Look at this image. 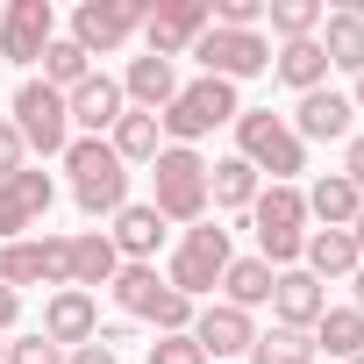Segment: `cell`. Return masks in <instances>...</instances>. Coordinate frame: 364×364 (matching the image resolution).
I'll list each match as a JSON object with an SVG mask.
<instances>
[{
	"mask_svg": "<svg viewBox=\"0 0 364 364\" xmlns=\"http://www.w3.org/2000/svg\"><path fill=\"white\" fill-rule=\"evenodd\" d=\"M236 157L243 164H257V178L272 171V186H293V178L307 171V143L286 129V114H272V107H243L236 114Z\"/></svg>",
	"mask_w": 364,
	"mask_h": 364,
	"instance_id": "cell-1",
	"label": "cell"
},
{
	"mask_svg": "<svg viewBox=\"0 0 364 364\" xmlns=\"http://www.w3.org/2000/svg\"><path fill=\"white\" fill-rule=\"evenodd\" d=\"M229 257H236V250H229V229H222V222H193V229H186V243L164 257V286H171L178 300H193V307H200V300L222 286Z\"/></svg>",
	"mask_w": 364,
	"mask_h": 364,
	"instance_id": "cell-2",
	"label": "cell"
},
{
	"mask_svg": "<svg viewBox=\"0 0 364 364\" xmlns=\"http://www.w3.org/2000/svg\"><path fill=\"white\" fill-rule=\"evenodd\" d=\"M236 114H243V100H236V86L229 79H193V86H178V100L157 114V129H164V143H178V150H193L208 129H236Z\"/></svg>",
	"mask_w": 364,
	"mask_h": 364,
	"instance_id": "cell-3",
	"label": "cell"
},
{
	"mask_svg": "<svg viewBox=\"0 0 364 364\" xmlns=\"http://www.w3.org/2000/svg\"><path fill=\"white\" fill-rule=\"evenodd\" d=\"M107 293H114V307H122V314L157 321V336H186V328H193V314H200L193 300H178V293L164 286V272H157V264H122Z\"/></svg>",
	"mask_w": 364,
	"mask_h": 364,
	"instance_id": "cell-4",
	"label": "cell"
},
{
	"mask_svg": "<svg viewBox=\"0 0 364 364\" xmlns=\"http://www.w3.org/2000/svg\"><path fill=\"white\" fill-rule=\"evenodd\" d=\"M150 171H157V215L164 222H208V157L200 150H178V143H164L157 157H150Z\"/></svg>",
	"mask_w": 364,
	"mask_h": 364,
	"instance_id": "cell-5",
	"label": "cell"
},
{
	"mask_svg": "<svg viewBox=\"0 0 364 364\" xmlns=\"http://www.w3.org/2000/svg\"><path fill=\"white\" fill-rule=\"evenodd\" d=\"M208 29H215L208 0H157V8H143V29H136V36H143V50H150V58H164V65H171V58H186Z\"/></svg>",
	"mask_w": 364,
	"mask_h": 364,
	"instance_id": "cell-6",
	"label": "cell"
},
{
	"mask_svg": "<svg viewBox=\"0 0 364 364\" xmlns=\"http://www.w3.org/2000/svg\"><path fill=\"white\" fill-rule=\"evenodd\" d=\"M186 58H200V79H257V72H272V43L257 36V29H208Z\"/></svg>",
	"mask_w": 364,
	"mask_h": 364,
	"instance_id": "cell-7",
	"label": "cell"
},
{
	"mask_svg": "<svg viewBox=\"0 0 364 364\" xmlns=\"http://www.w3.org/2000/svg\"><path fill=\"white\" fill-rule=\"evenodd\" d=\"M15 129H22V143L29 150H43V157H65V143H72V114H65V93H50L43 79H22L15 86V114H8Z\"/></svg>",
	"mask_w": 364,
	"mask_h": 364,
	"instance_id": "cell-8",
	"label": "cell"
},
{
	"mask_svg": "<svg viewBox=\"0 0 364 364\" xmlns=\"http://www.w3.org/2000/svg\"><path fill=\"white\" fill-rule=\"evenodd\" d=\"M136 29H143V0H86V8L72 15V43H79L86 58L122 50Z\"/></svg>",
	"mask_w": 364,
	"mask_h": 364,
	"instance_id": "cell-9",
	"label": "cell"
},
{
	"mask_svg": "<svg viewBox=\"0 0 364 364\" xmlns=\"http://www.w3.org/2000/svg\"><path fill=\"white\" fill-rule=\"evenodd\" d=\"M50 36H58V8L50 0H15V8L0 15V58L8 65H36Z\"/></svg>",
	"mask_w": 364,
	"mask_h": 364,
	"instance_id": "cell-10",
	"label": "cell"
},
{
	"mask_svg": "<svg viewBox=\"0 0 364 364\" xmlns=\"http://www.w3.org/2000/svg\"><path fill=\"white\" fill-rule=\"evenodd\" d=\"M193 343H200V357L215 364V357H250V343H257V321L243 314V307H229V300H208L200 314H193V328H186Z\"/></svg>",
	"mask_w": 364,
	"mask_h": 364,
	"instance_id": "cell-11",
	"label": "cell"
},
{
	"mask_svg": "<svg viewBox=\"0 0 364 364\" xmlns=\"http://www.w3.org/2000/svg\"><path fill=\"white\" fill-rule=\"evenodd\" d=\"M350 122H357V107H350V93H336V86H314V93H300V107H293V136L300 143H350Z\"/></svg>",
	"mask_w": 364,
	"mask_h": 364,
	"instance_id": "cell-12",
	"label": "cell"
},
{
	"mask_svg": "<svg viewBox=\"0 0 364 364\" xmlns=\"http://www.w3.org/2000/svg\"><path fill=\"white\" fill-rule=\"evenodd\" d=\"M36 336H50L58 350H79V343H93L100 336V307H93V293H79V286H58L50 300H43V328Z\"/></svg>",
	"mask_w": 364,
	"mask_h": 364,
	"instance_id": "cell-13",
	"label": "cell"
},
{
	"mask_svg": "<svg viewBox=\"0 0 364 364\" xmlns=\"http://www.w3.org/2000/svg\"><path fill=\"white\" fill-rule=\"evenodd\" d=\"M65 114H72V136H107V129L129 114V100H122V86H114L107 72H93L86 86L65 93Z\"/></svg>",
	"mask_w": 364,
	"mask_h": 364,
	"instance_id": "cell-14",
	"label": "cell"
},
{
	"mask_svg": "<svg viewBox=\"0 0 364 364\" xmlns=\"http://www.w3.org/2000/svg\"><path fill=\"white\" fill-rule=\"evenodd\" d=\"M164 215L150 208V200H129L122 215H114V229H107V243L122 250V264H157V250H164Z\"/></svg>",
	"mask_w": 364,
	"mask_h": 364,
	"instance_id": "cell-15",
	"label": "cell"
},
{
	"mask_svg": "<svg viewBox=\"0 0 364 364\" xmlns=\"http://www.w3.org/2000/svg\"><path fill=\"white\" fill-rule=\"evenodd\" d=\"M272 314H279V328H300V336H307V328L328 314V286H321V279H307V272L293 264V272H279V279H272Z\"/></svg>",
	"mask_w": 364,
	"mask_h": 364,
	"instance_id": "cell-16",
	"label": "cell"
},
{
	"mask_svg": "<svg viewBox=\"0 0 364 364\" xmlns=\"http://www.w3.org/2000/svg\"><path fill=\"white\" fill-rule=\"evenodd\" d=\"M114 86H122V100H129V107L164 114V107L178 100V65H164V58H150V50H143V58H129V72H122Z\"/></svg>",
	"mask_w": 364,
	"mask_h": 364,
	"instance_id": "cell-17",
	"label": "cell"
},
{
	"mask_svg": "<svg viewBox=\"0 0 364 364\" xmlns=\"http://www.w3.org/2000/svg\"><path fill=\"white\" fill-rule=\"evenodd\" d=\"M357 264H364V257H357V236H350V229H307V243H300V272H307V279L328 286V279H350Z\"/></svg>",
	"mask_w": 364,
	"mask_h": 364,
	"instance_id": "cell-18",
	"label": "cell"
},
{
	"mask_svg": "<svg viewBox=\"0 0 364 364\" xmlns=\"http://www.w3.org/2000/svg\"><path fill=\"white\" fill-rule=\"evenodd\" d=\"M300 200H307V222H321V229H350V222L364 215V193L350 186L343 171H321L314 186L300 193Z\"/></svg>",
	"mask_w": 364,
	"mask_h": 364,
	"instance_id": "cell-19",
	"label": "cell"
},
{
	"mask_svg": "<svg viewBox=\"0 0 364 364\" xmlns=\"http://www.w3.org/2000/svg\"><path fill=\"white\" fill-rule=\"evenodd\" d=\"M250 229H257V236H307V200H300V186H257Z\"/></svg>",
	"mask_w": 364,
	"mask_h": 364,
	"instance_id": "cell-20",
	"label": "cell"
},
{
	"mask_svg": "<svg viewBox=\"0 0 364 364\" xmlns=\"http://www.w3.org/2000/svg\"><path fill=\"white\" fill-rule=\"evenodd\" d=\"M114 272H122V250L107 243V229H79L72 236V286L93 293V286H114Z\"/></svg>",
	"mask_w": 364,
	"mask_h": 364,
	"instance_id": "cell-21",
	"label": "cell"
},
{
	"mask_svg": "<svg viewBox=\"0 0 364 364\" xmlns=\"http://www.w3.org/2000/svg\"><path fill=\"white\" fill-rule=\"evenodd\" d=\"M314 43H321L328 72H350V79L364 72V22H357L350 8H328V15H321V36H314Z\"/></svg>",
	"mask_w": 364,
	"mask_h": 364,
	"instance_id": "cell-22",
	"label": "cell"
},
{
	"mask_svg": "<svg viewBox=\"0 0 364 364\" xmlns=\"http://www.w3.org/2000/svg\"><path fill=\"white\" fill-rule=\"evenodd\" d=\"M272 72H279L293 93H314V86H328V58H321V43H314V36H300V43H279V50H272Z\"/></svg>",
	"mask_w": 364,
	"mask_h": 364,
	"instance_id": "cell-23",
	"label": "cell"
},
{
	"mask_svg": "<svg viewBox=\"0 0 364 364\" xmlns=\"http://www.w3.org/2000/svg\"><path fill=\"white\" fill-rule=\"evenodd\" d=\"M107 150L122 157V164H150L157 150H164V129H157V114H143V107H129L114 129H107Z\"/></svg>",
	"mask_w": 364,
	"mask_h": 364,
	"instance_id": "cell-24",
	"label": "cell"
},
{
	"mask_svg": "<svg viewBox=\"0 0 364 364\" xmlns=\"http://www.w3.org/2000/svg\"><path fill=\"white\" fill-rule=\"evenodd\" d=\"M272 279H279V272H272L264 257H229V272H222V300L243 307V314H250V307H272Z\"/></svg>",
	"mask_w": 364,
	"mask_h": 364,
	"instance_id": "cell-25",
	"label": "cell"
},
{
	"mask_svg": "<svg viewBox=\"0 0 364 364\" xmlns=\"http://www.w3.org/2000/svg\"><path fill=\"white\" fill-rule=\"evenodd\" d=\"M250 200H257V164L215 157L208 164V208H250Z\"/></svg>",
	"mask_w": 364,
	"mask_h": 364,
	"instance_id": "cell-26",
	"label": "cell"
},
{
	"mask_svg": "<svg viewBox=\"0 0 364 364\" xmlns=\"http://www.w3.org/2000/svg\"><path fill=\"white\" fill-rule=\"evenodd\" d=\"M36 65H43V86H50V93H72V86H86V79H93V58H86L72 36H50Z\"/></svg>",
	"mask_w": 364,
	"mask_h": 364,
	"instance_id": "cell-27",
	"label": "cell"
},
{
	"mask_svg": "<svg viewBox=\"0 0 364 364\" xmlns=\"http://www.w3.org/2000/svg\"><path fill=\"white\" fill-rule=\"evenodd\" d=\"M307 336H314V350H328V357H343V364L364 357V314H357V307H328Z\"/></svg>",
	"mask_w": 364,
	"mask_h": 364,
	"instance_id": "cell-28",
	"label": "cell"
},
{
	"mask_svg": "<svg viewBox=\"0 0 364 364\" xmlns=\"http://www.w3.org/2000/svg\"><path fill=\"white\" fill-rule=\"evenodd\" d=\"M72 200H79V215H93V222L107 215V222H114V215L129 208V164H114V171H100V178H79Z\"/></svg>",
	"mask_w": 364,
	"mask_h": 364,
	"instance_id": "cell-29",
	"label": "cell"
},
{
	"mask_svg": "<svg viewBox=\"0 0 364 364\" xmlns=\"http://www.w3.org/2000/svg\"><path fill=\"white\" fill-rule=\"evenodd\" d=\"M321 15L328 0H264V22L279 43H300V36H321Z\"/></svg>",
	"mask_w": 364,
	"mask_h": 364,
	"instance_id": "cell-30",
	"label": "cell"
},
{
	"mask_svg": "<svg viewBox=\"0 0 364 364\" xmlns=\"http://www.w3.org/2000/svg\"><path fill=\"white\" fill-rule=\"evenodd\" d=\"M0 286H43V243L22 236V243H0Z\"/></svg>",
	"mask_w": 364,
	"mask_h": 364,
	"instance_id": "cell-31",
	"label": "cell"
},
{
	"mask_svg": "<svg viewBox=\"0 0 364 364\" xmlns=\"http://www.w3.org/2000/svg\"><path fill=\"white\" fill-rule=\"evenodd\" d=\"M122 157L107 150V136H72L65 143V171H72V186H79V178H100V171H114Z\"/></svg>",
	"mask_w": 364,
	"mask_h": 364,
	"instance_id": "cell-32",
	"label": "cell"
},
{
	"mask_svg": "<svg viewBox=\"0 0 364 364\" xmlns=\"http://www.w3.org/2000/svg\"><path fill=\"white\" fill-rule=\"evenodd\" d=\"M300 357H314V336H300V328H264L250 343V364H300Z\"/></svg>",
	"mask_w": 364,
	"mask_h": 364,
	"instance_id": "cell-33",
	"label": "cell"
},
{
	"mask_svg": "<svg viewBox=\"0 0 364 364\" xmlns=\"http://www.w3.org/2000/svg\"><path fill=\"white\" fill-rule=\"evenodd\" d=\"M8 193H15V200H22V208H29L36 222H43V215H50V200H58V186H50V171H36V164H22V171L8 178Z\"/></svg>",
	"mask_w": 364,
	"mask_h": 364,
	"instance_id": "cell-34",
	"label": "cell"
},
{
	"mask_svg": "<svg viewBox=\"0 0 364 364\" xmlns=\"http://www.w3.org/2000/svg\"><path fill=\"white\" fill-rule=\"evenodd\" d=\"M43 243V286H72V236H36Z\"/></svg>",
	"mask_w": 364,
	"mask_h": 364,
	"instance_id": "cell-35",
	"label": "cell"
},
{
	"mask_svg": "<svg viewBox=\"0 0 364 364\" xmlns=\"http://www.w3.org/2000/svg\"><path fill=\"white\" fill-rule=\"evenodd\" d=\"M215 29H257L264 22V0H215Z\"/></svg>",
	"mask_w": 364,
	"mask_h": 364,
	"instance_id": "cell-36",
	"label": "cell"
},
{
	"mask_svg": "<svg viewBox=\"0 0 364 364\" xmlns=\"http://www.w3.org/2000/svg\"><path fill=\"white\" fill-rule=\"evenodd\" d=\"M22 164H29V143H22V129H15L8 114H0V186H8Z\"/></svg>",
	"mask_w": 364,
	"mask_h": 364,
	"instance_id": "cell-37",
	"label": "cell"
},
{
	"mask_svg": "<svg viewBox=\"0 0 364 364\" xmlns=\"http://www.w3.org/2000/svg\"><path fill=\"white\" fill-rule=\"evenodd\" d=\"M29 229H36V215H29V208L8 193V186H0V243H22Z\"/></svg>",
	"mask_w": 364,
	"mask_h": 364,
	"instance_id": "cell-38",
	"label": "cell"
},
{
	"mask_svg": "<svg viewBox=\"0 0 364 364\" xmlns=\"http://www.w3.org/2000/svg\"><path fill=\"white\" fill-rule=\"evenodd\" d=\"M150 364H208V357H200L193 336H157L150 343Z\"/></svg>",
	"mask_w": 364,
	"mask_h": 364,
	"instance_id": "cell-39",
	"label": "cell"
},
{
	"mask_svg": "<svg viewBox=\"0 0 364 364\" xmlns=\"http://www.w3.org/2000/svg\"><path fill=\"white\" fill-rule=\"evenodd\" d=\"M8 364H65V350L50 336H22V343H8Z\"/></svg>",
	"mask_w": 364,
	"mask_h": 364,
	"instance_id": "cell-40",
	"label": "cell"
},
{
	"mask_svg": "<svg viewBox=\"0 0 364 364\" xmlns=\"http://www.w3.org/2000/svg\"><path fill=\"white\" fill-rule=\"evenodd\" d=\"M65 364H114V343H79V350H65Z\"/></svg>",
	"mask_w": 364,
	"mask_h": 364,
	"instance_id": "cell-41",
	"label": "cell"
},
{
	"mask_svg": "<svg viewBox=\"0 0 364 364\" xmlns=\"http://www.w3.org/2000/svg\"><path fill=\"white\" fill-rule=\"evenodd\" d=\"M343 178L364 193V136H350V150H343Z\"/></svg>",
	"mask_w": 364,
	"mask_h": 364,
	"instance_id": "cell-42",
	"label": "cell"
},
{
	"mask_svg": "<svg viewBox=\"0 0 364 364\" xmlns=\"http://www.w3.org/2000/svg\"><path fill=\"white\" fill-rule=\"evenodd\" d=\"M15 321H22V293H15V286H0V336H8Z\"/></svg>",
	"mask_w": 364,
	"mask_h": 364,
	"instance_id": "cell-43",
	"label": "cell"
},
{
	"mask_svg": "<svg viewBox=\"0 0 364 364\" xmlns=\"http://www.w3.org/2000/svg\"><path fill=\"white\" fill-rule=\"evenodd\" d=\"M350 307H357V314H364V264H357V272H350Z\"/></svg>",
	"mask_w": 364,
	"mask_h": 364,
	"instance_id": "cell-44",
	"label": "cell"
},
{
	"mask_svg": "<svg viewBox=\"0 0 364 364\" xmlns=\"http://www.w3.org/2000/svg\"><path fill=\"white\" fill-rule=\"evenodd\" d=\"M350 236H357V257H364V215H357V222H350Z\"/></svg>",
	"mask_w": 364,
	"mask_h": 364,
	"instance_id": "cell-45",
	"label": "cell"
},
{
	"mask_svg": "<svg viewBox=\"0 0 364 364\" xmlns=\"http://www.w3.org/2000/svg\"><path fill=\"white\" fill-rule=\"evenodd\" d=\"M350 107H357V114H364V72H357V93H350Z\"/></svg>",
	"mask_w": 364,
	"mask_h": 364,
	"instance_id": "cell-46",
	"label": "cell"
},
{
	"mask_svg": "<svg viewBox=\"0 0 364 364\" xmlns=\"http://www.w3.org/2000/svg\"><path fill=\"white\" fill-rule=\"evenodd\" d=\"M0 364H8V343H0Z\"/></svg>",
	"mask_w": 364,
	"mask_h": 364,
	"instance_id": "cell-47",
	"label": "cell"
},
{
	"mask_svg": "<svg viewBox=\"0 0 364 364\" xmlns=\"http://www.w3.org/2000/svg\"><path fill=\"white\" fill-rule=\"evenodd\" d=\"M300 364H314V357H300Z\"/></svg>",
	"mask_w": 364,
	"mask_h": 364,
	"instance_id": "cell-48",
	"label": "cell"
},
{
	"mask_svg": "<svg viewBox=\"0 0 364 364\" xmlns=\"http://www.w3.org/2000/svg\"><path fill=\"white\" fill-rule=\"evenodd\" d=\"M350 364H364V357H350Z\"/></svg>",
	"mask_w": 364,
	"mask_h": 364,
	"instance_id": "cell-49",
	"label": "cell"
}]
</instances>
